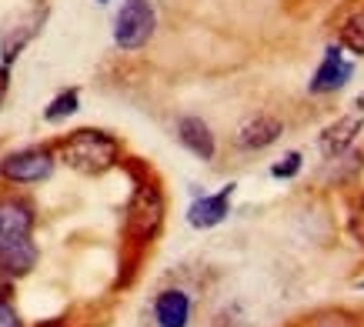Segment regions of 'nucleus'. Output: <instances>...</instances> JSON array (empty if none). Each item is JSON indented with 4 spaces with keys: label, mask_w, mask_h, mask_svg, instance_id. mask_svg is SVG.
Listing matches in <instances>:
<instances>
[{
    "label": "nucleus",
    "mask_w": 364,
    "mask_h": 327,
    "mask_svg": "<svg viewBox=\"0 0 364 327\" xmlns=\"http://www.w3.org/2000/svg\"><path fill=\"white\" fill-rule=\"evenodd\" d=\"M117 141L111 134L104 131H74L60 144V161L67 167H74L77 174H87V177H97L104 171H111L117 164Z\"/></svg>",
    "instance_id": "obj_1"
},
{
    "label": "nucleus",
    "mask_w": 364,
    "mask_h": 327,
    "mask_svg": "<svg viewBox=\"0 0 364 327\" xmlns=\"http://www.w3.org/2000/svg\"><path fill=\"white\" fill-rule=\"evenodd\" d=\"M157 14L151 0H124L117 17H114V41L124 50H137L154 37Z\"/></svg>",
    "instance_id": "obj_2"
},
{
    "label": "nucleus",
    "mask_w": 364,
    "mask_h": 327,
    "mask_svg": "<svg viewBox=\"0 0 364 327\" xmlns=\"http://www.w3.org/2000/svg\"><path fill=\"white\" fill-rule=\"evenodd\" d=\"M161 220H164V197L154 184H141L127 208V234L137 244H147L161 230Z\"/></svg>",
    "instance_id": "obj_3"
},
{
    "label": "nucleus",
    "mask_w": 364,
    "mask_h": 327,
    "mask_svg": "<svg viewBox=\"0 0 364 327\" xmlns=\"http://www.w3.org/2000/svg\"><path fill=\"white\" fill-rule=\"evenodd\" d=\"M54 171V154L47 147H27V151H17L11 157L0 161V174L14 181V184H37V181H47Z\"/></svg>",
    "instance_id": "obj_4"
},
{
    "label": "nucleus",
    "mask_w": 364,
    "mask_h": 327,
    "mask_svg": "<svg viewBox=\"0 0 364 327\" xmlns=\"http://www.w3.org/2000/svg\"><path fill=\"white\" fill-rule=\"evenodd\" d=\"M44 17H47V7H33V11L27 7V11L14 14V17L4 21V27H0V54H4V64H11L14 57L31 44L33 33L41 31Z\"/></svg>",
    "instance_id": "obj_5"
},
{
    "label": "nucleus",
    "mask_w": 364,
    "mask_h": 327,
    "mask_svg": "<svg viewBox=\"0 0 364 327\" xmlns=\"http://www.w3.org/2000/svg\"><path fill=\"white\" fill-rule=\"evenodd\" d=\"M361 127H364V97H358L344 117H338L328 131L321 134V154H324V157L344 154L354 144V137L361 134Z\"/></svg>",
    "instance_id": "obj_6"
},
{
    "label": "nucleus",
    "mask_w": 364,
    "mask_h": 327,
    "mask_svg": "<svg viewBox=\"0 0 364 327\" xmlns=\"http://www.w3.org/2000/svg\"><path fill=\"white\" fill-rule=\"evenodd\" d=\"M354 67L344 60L341 47H328V54L321 60V67L311 77V94H331V90H341L348 80H351Z\"/></svg>",
    "instance_id": "obj_7"
},
{
    "label": "nucleus",
    "mask_w": 364,
    "mask_h": 327,
    "mask_svg": "<svg viewBox=\"0 0 364 327\" xmlns=\"http://www.w3.org/2000/svg\"><path fill=\"white\" fill-rule=\"evenodd\" d=\"M37 264V247L31 237H0V274L21 277Z\"/></svg>",
    "instance_id": "obj_8"
},
{
    "label": "nucleus",
    "mask_w": 364,
    "mask_h": 327,
    "mask_svg": "<svg viewBox=\"0 0 364 327\" xmlns=\"http://www.w3.org/2000/svg\"><path fill=\"white\" fill-rule=\"evenodd\" d=\"M281 120L277 117H267V114H257V117H251L247 124H241L237 127V147L241 151H264V147H271V144L281 137Z\"/></svg>",
    "instance_id": "obj_9"
},
{
    "label": "nucleus",
    "mask_w": 364,
    "mask_h": 327,
    "mask_svg": "<svg viewBox=\"0 0 364 327\" xmlns=\"http://www.w3.org/2000/svg\"><path fill=\"white\" fill-rule=\"evenodd\" d=\"M231 194H234V184H228L221 194H210V197H198L188 210V220L191 227H214L228 218V208H231Z\"/></svg>",
    "instance_id": "obj_10"
},
{
    "label": "nucleus",
    "mask_w": 364,
    "mask_h": 327,
    "mask_svg": "<svg viewBox=\"0 0 364 327\" xmlns=\"http://www.w3.org/2000/svg\"><path fill=\"white\" fill-rule=\"evenodd\" d=\"M33 230V208L21 197L0 200V237H31Z\"/></svg>",
    "instance_id": "obj_11"
},
{
    "label": "nucleus",
    "mask_w": 364,
    "mask_h": 327,
    "mask_svg": "<svg viewBox=\"0 0 364 327\" xmlns=\"http://www.w3.org/2000/svg\"><path fill=\"white\" fill-rule=\"evenodd\" d=\"M177 137H181V144H184L194 157H200V161H210V157H214V134H210V127L200 117L177 120Z\"/></svg>",
    "instance_id": "obj_12"
},
{
    "label": "nucleus",
    "mask_w": 364,
    "mask_h": 327,
    "mask_svg": "<svg viewBox=\"0 0 364 327\" xmlns=\"http://www.w3.org/2000/svg\"><path fill=\"white\" fill-rule=\"evenodd\" d=\"M154 317L161 327H188L191 301L184 291H164L154 304Z\"/></svg>",
    "instance_id": "obj_13"
},
{
    "label": "nucleus",
    "mask_w": 364,
    "mask_h": 327,
    "mask_svg": "<svg viewBox=\"0 0 364 327\" xmlns=\"http://www.w3.org/2000/svg\"><path fill=\"white\" fill-rule=\"evenodd\" d=\"M77 104H80V94H77V90H64V94H57V97L47 104L44 117L50 120V124H57V120L70 117V114L77 110Z\"/></svg>",
    "instance_id": "obj_14"
},
{
    "label": "nucleus",
    "mask_w": 364,
    "mask_h": 327,
    "mask_svg": "<svg viewBox=\"0 0 364 327\" xmlns=\"http://www.w3.org/2000/svg\"><path fill=\"white\" fill-rule=\"evenodd\" d=\"M341 47H348L351 54H361L364 57V11L354 14L351 21L341 27Z\"/></svg>",
    "instance_id": "obj_15"
},
{
    "label": "nucleus",
    "mask_w": 364,
    "mask_h": 327,
    "mask_svg": "<svg viewBox=\"0 0 364 327\" xmlns=\"http://www.w3.org/2000/svg\"><path fill=\"white\" fill-rule=\"evenodd\" d=\"M298 171H301V154L294 151V154H287L281 164H274V171H271V174L274 177H294Z\"/></svg>",
    "instance_id": "obj_16"
},
{
    "label": "nucleus",
    "mask_w": 364,
    "mask_h": 327,
    "mask_svg": "<svg viewBox=\"0 0 364 327\" xmlns=\"http://www.w3.org/2000/svg\"><path fill=\"white\" fill-rule=\"evenodd\" d=\"M7 90H11V64H0V107L7 100Z\"/></svg>",
    "instance_id": "obj_17"
},
{
    "label": "nucleus",
    "mask_w": 364,
    "mask_h": 327,
    "mask_svg": "<svg viewBox=\"0 0 364 327\" xmlns=\"http://www.w3.org/2000/svg\"><path fill=\"white\" fill-rule=\"evenodd\" d=\"M0 327H21V321H17V314H14L7 304H0Z\"/></svg>",
    "instance_id": "obj_18"
},
{
    "label": "nucleus",
    "mask_w": 364,
    "mask_h": 327,
    "mask_svg": "<svg viewBox=\"0 0 364 327\" xmlns=\"http://www.w3.org/2000/svg\"><path fill=\"white\" fill-rule=\"evenodd\" d=\"M14 294V287H11V277L7 274H0V304H7V297Z\"/></svg>",
    "instance_id": "obj_19"
},
{
    "label": "nucleus",
    "mask_w": 364,
    "mask_h": 327,
    "mask_svg": "<svg viewBox=\"0 0 364 327\" xmlns=\"http://www.w3.org/2000/svg\"><path fill=\"white\" fill-rule=\"evenodd\" d=\"M41 327H64V324H57V321H50V324H41Z\"/></svg>",
    "instance_id": "obj_20"
},
{
    "label": "nucleus",
    "mask_w": 364,
    "mask_h": 327,
    "mask_svg": "<svg viewBox=\"0 0 364 327\" xmlns=\"http://www.w3.org/2000/svg\"><path fill=\"white\" fill-rule=\"evenodd\" d=\"M97 4H107V0H97Z\"/></svg>",
    "instance_id": "obj_21"
}]
</instances>
